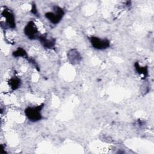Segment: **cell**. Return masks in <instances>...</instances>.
<instances>
[{"mask_svg": "<svg viewBox=\"0 0 154 154\" xmlns=\"http://www.w3.org/2000/svg\"><path fill=\"white\" fill-rule=\"evenodd\" d=\"M44 103L36 106H28L25 111V114L28 120L31 122H37L43 119L42 111L44 107Z\"/></svg>", "mask_w": 154, "mask_h": 154, "instance_id": "1", "label": "cell"}, {"mask_svg": "<svg viewBox=\"0 0 154 154\" xmlns=\"http://www.w3.org/2000/svg\"><path fill=\"white\" fill-rule=\"evenodd\" d=\"M65 14V11L58 5L53 7V11L46 12L45 14V17L52 24L57 25L60 22Z\"/></svg>", "mask_w": 154, "mask_h": 154, "instance_id": "2", "label": "cell"}, {"mask_svg": "<svg viewBox=\"0 0 154 154\" xmlns=\"http://www.w3.org/2000/svg\"><path fill=\"white\" fill-rule=\"evenodd\" d=\"M91 46L96 50H105L111 46L110 41L108 38H102L96 36H90L88 37Z\"/></svg>", "mask_w": 154, "mask_h": 154, "instance_id": "3", "label": "cell"}, {"mask_svg": "<svg viewBox=\"0 0 154 154\" xmlns=\"http://www.w3.org/2000/svg\"><path fill=\"white\" fill-rule=\"evenodd\" d=\"M25 35L30 40L38 39L41 34L39 33L38 28L32 20L29 21L23 29Z\"/></svg>", "mask_w": 154, "mask_h": 154, "instance_id": "4", "label": "cell"}, {"mask_svg": "<svg viewBox=\"0 0 154 154\" xmlns=\"http://www.w3.org/2000/svg\"><path fill=\"white\" fill-rule=\"evenodd\" d=\"M1 15L4 17L5 22L7 26L11 28L14 29L16 28V20L14 13L8 8H4L1 12Z\"/></svg>", "mask_w": 154, "mask_h": 154, "instance_id": "5", "label": "cell"}, {"mask_svg": "<svg viewBox=\"0 0 154 154\" xmlns=\"http://www.w3.org/2000/svg\"><path fill=\"white\" fill-rule=\"evenodd\" d=\"M42 46L46 49H54L56 44V40L54 38L48 37L47 34H41L38 39Z\"/></svg>", "mask_w": 154, "mask_h": 154, "instance_id": "6", "label": "cell"}, {"mask_svg": "<svg viewBox=\"0 0 154 154\" xmlns=\"http://www.w3.org/2000/svg\"><path fill=\"white\" fill-rule=\"evenodd\" d=\"M67 57L69 62L73 64H78L82 60V56L76 49H71L67 53Z\"/></svg>", "mask_w": 154, "mask_h": 154, "instance_id": "7", "label": "cell"}, {"mask_svg": "<svg viewBox=\"0 0 154 154\" xmlns=\"http://www.w3.org/2000/svg\"><path fill=\"white\" fill-rule=\"evenodd\" d=\"M8 85L10 87L11 89L12 90V91H14L18 89L20 87L22 84V81L17 76H13V77H11L8 80Z\"/></svg>", "mask_w": 154, "mask_h": 154, "instance_id": "8", "label": "cell"}, {"mask_svg": "<svg viewBox=\"0 0 154 154\" xmlns=\"http://www.w3.org/2000/svg\"><path fill=\"white\" fill-rule=\"evenodd\" d=\"M134 67L137 73L139 75H143L144 78L148 76V67L147 66H141L138 63L136 62L134 63Z\"/></svg>", "mask_w": 154, "mask_h": 154, "instance_id": "9", "label": "cell"}, {"mask_svg": "<svg viewBox=\"0 0 154 154\" xmlns=\"http://www.w3.org/2000/svg\"><path fill=\"white\" fill-rule=\"evenodd\" d=\"M13 56L14 57H23L26 58L27 60H29V57H28L26 52L22 48H17V49L13 52Z\"/></svg>", "mask_w": 154, "mask_h": 154, "instance_id": "10", "label": "cell"}, {"mask_svg": "<svg viewBox=\"0 0 154 154\" xmlns=\"http://www.w3.org/2000/svg\"><path fill=\"white\" fill-rule=\"evenodd\" d=\"M31 13L32 14H34L35 16H38V11H37V9L36 7V5L35 4H32V8H31Z\"/></svg>", "mask_w": 154, "mask_h": 154, "instance_id": "11", "label": "cell"}]
</instances>
